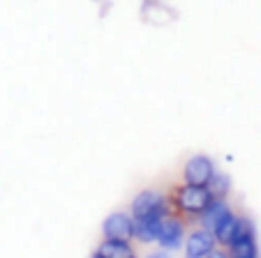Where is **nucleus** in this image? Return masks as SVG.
I'll return each mask as SVG.
<instances>
[{
	"label": "nucleus",
	"mask_w": 261,
	"mask_h": 258,
	"mask_svg": "<svg viewBox=\"0 0 261 258\" xmlns=\"http://www.w3.org/2000/svg\"><path fill=\"white\" fill-rule=\"evenodd\" d=\"M215 196L211 194L208 187H197V185H176L169 191V200H171V210L180 217H185L188 221H197L206 208L213 203Z\"/></svg>",
	"instance_id": "nucleus-1"
},
{
	"label": "nucleus",
	"mask_w": 261,
	"mask_h": 258,
	"mask_svg": "<svg viewBox=\"0 0 261 258\" xmlns=\"http://www.w3.org/2000/svg\"><path fill=\"white\" fill-rule=\"evenodd\" d=\"M169 212H173L169 194L158 189H141L132 198V203H129V214L134 219H141V217H164Z\"/></svg>",
	"instance_id": "nucleus-2"
},
{
	"label": "nucleus",
	"mask_w": 261,
	"mask_h": 258,
	"mask_svg": "<svg viewBox=\"0 0 261 258\" xmlns=\"http://www.w3.org/2000/svg\"><path fill=\"white\" fill-rule=\"evenodd\" d=\"M188 224L190 221L185 219V217H180V214H176V212H169L162 219V224H160V233H158L155 244H158L160 249H167V251L182 249L185 238H188V233H190Z\"/></svg>",
	"instance_id": "nucleus-3"
},
{
	"label": "nucleus",
	"mask_w": 261,
	"mask_h": 258,
	"mask_svg": "<svg viewBox=\"0 0 261 258\" xmlns=\"http://www.w3.org/2000/svg\"><path fill=\"white\" fill-rule=\"evenodd\" d=\"M215 173H217V164L213 161V157L197 152L182 166V182L197 185V187H208L211 180L215 178Z\"/></svg>",
	"instance_id": "nucleus-4"
},
{
	"label": "nucleus",
	"mask_w": 261,
	"mask_h": 258,
	"mask_svg": "<svg viewBox=\"0 0 261 258\" xmlns=\"http://www.w3.org/2000/svg\"><path fill=\"white\" fill-rule=\"evenodd\" d=\"M231 258H259V242H256V228L250 217H243V224L233 242L229 244Z\"/></svg>",
	"instance_id": "nucleus-5"
},
{
	"label": "nucleus",
	"mask_w": 261,
	"mask_h": 258,
	"mask_svg": "<svg viewBox=\"0 0 261 258\" xmlns=\"http://www.w3.org/2000/svg\"><path fill=\"white\" fill-rule=\"evenodd\" d=\"M102 238L104 240H134V217L129 212H111L102 221Z\"/></svg>",
	"instance_id": "nucleus-6"
},
{
	"label": "nucleus",
	"mask_w": 261,
	"mask_h": 258,
	"mask_svg": "<svg viewBox=\"0 0 261 258\" xmlns=\"http://www.w3.org/2000/svg\"><path fill=\"white\" fill-rule=\"evenodd\" d=\"M215 247H220V244H217L213 231L203 228V226H199V224H197V228L190 231L188 238H185V244H182L185 258H206Z\"/></svg>",
	"instance_id": "nucleus-7"
},
{
	"label": "nucleus",
	"mask_w": 261,
	"mask_h": 258,
	"mask_svg": "<svg viewBox=\"0 0 261 258\" xmlns=\"http://www.w3.org/2000/svg\"><path fill=\"white\" fill-rule=\"evenodd\" d=\"M241 224H243V214H238L236 210L231 208L215 224V228H213V235H215L217 244H220V247H229V244L233 242V238L238 235V231H241Z\"/></svg>",
	"instance_id": "nucleus-8"
},
{
	"label": "nucleus",
	"mask_w": 261,
	"mask_h": 258,
	"mask_svg": "<svg viewBox=\"0 0 261 258\" xmlns=\"http://www.w3.org/2000/svg\"><path fill=\"white\" fill-rule=\"evenodd\" d=\"M95 256L99 258H134V247L127 240H104L97 244L95 249Z\"/></svg>",
	"instance_id": "nucleus-9"
},
{
	"label": "nucleus",
	"mask_w": 261,
	"mask_h": 258,
	"mask_svg": "<svg viewBox=\"0 0 261 258\" xmlns=\"http://www.w3.org/2000/svg\"><path fill=\"white\" fill-rule=\"evenodd\" d=\"M164 217H141V219H134V240L143 244L155 242L160 233V224H162Z\"/></svg>",
	"instance_id": "nucleus-10"
},
{
	"label": "nucleus",
	"mask_w": 261,
	"mask_h": 258,
	"mask_svg": "<svg viewBox=\"0 0 261 258\" xmlns=\"http://www.w3.org/2000/svg\"><path fill=\"white\" fill-rule=\"evenodd\" d=\"M229 210H231L229 198H213V203L208 205L206 212H203L201 217L197 219V224L203 226V228H208V231H213V228H215V224L229 212Z\"/></svg>",
	"instance_id": "nucleus-11"
},
{
	"label": "nucleus",
	"mask_w": 261,
	"mask_h": 258,
	"mask_svg": "<svg viewBox=\"0 0 261 258\" xmlns=\"http://www.w3.org/2000/svg\"><path fill=\"white\" fill-rule=\"evenodd\" d=\"M208 189H211V194L215 196V198H229V194H231V178H229L227 173L217 170L215 178H213L211 185H208Z\"/></svg>",
	"instance_id": "nucleus-12"
},
{
	"label": "nucleus",
	"mask_w": 261,
	"mask_h": 258,
	"mask_svg": "<svg viewBox=\"0 0 261 258\" xmlns=\"http://www.w3.org/2000/svg\"><path fill=\"white\" fill-rule=\"evenodd\" d=\"M206 258H231V253H229L227 247H215Z\"/></svg>",
	"instance_id": "nucleus-13"
},
{
	"label": "nucleus",
	"mask_w": 261,
	"mask_h": 258,
	"mask_svg": "<svg viewBox=\"0 0 261 258\" xmlns=\"http://www.w3.org/2000/svg\"><path fill=\"white\" fill-rule=\"evenodd\" d=\"M146 258H171V251H167V249H155V251H150Z\"/></svg>",
	"instance_id": "nucleus-14"
},
{
	"label": "nucleus",
	"mask_w": 261,
	"mask_h": 258,
	"mask_svg": "<svg viewBox=\"0 0 261 258\" xmlns=\"http://www.w3.org/2000/svg\"><path fill=\"white\" fill-rule=\"evenodd\" d=\"M93 258H99V256H95V253H93Z\"/></svg>",
	"instance_id": "nucleus-15"
},
{
	"label": "nucleus",
	"mask_w": 261,
	"mask_h": 258,
	"mask_svg": "<svg viewBox=\"0 0 261 258\" xmlns=\"http://www.w3.org/2000/svg\"><path fill=\"white\" fill-rule=\"evenodd\" d=\"M134 258H137V256H134Z\"/></svg>",
	"instance_id": "nucleus-16"
}]
</instances>
